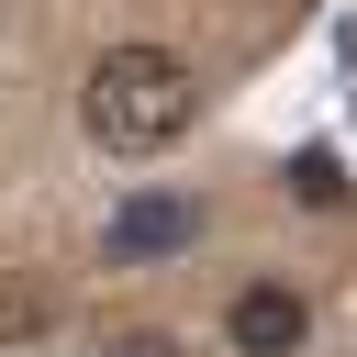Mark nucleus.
I'll use <instances>...</instances> for the list:
<instances>
[{"label":"nucleus","instance_id":"7ed1b4c3","mask_svg":"<svg viewBox=\"0 0 357 357\" xmlns=\"http://www.w3.org/2000/svg\"><path fill=\"white\" fill-rule=\"evenodd\" d=\"M223 335H234L245 357H290V346L312 335V312H301V290H279V279H257V290H234V312H223Z\"/></svg>","mask_w":357,"mask_h":357},{"label":"nucleus","instance_id":"f03ea898","mask_svg":"<svg viewBox=\"0 0 357 357\" xmlns=\"http://www.w3.org/2000/svg\"><path fill=\"white\" fill-rule=\"evenodd\" d=\"M190 234H201V201L145 190V201H123V212H112V234H100V245H112V268H145V257H178Z\"/></svg>","mask_w":357,"mask_h":357},{"label":"nucleus","instance_id":"f257e3e1","mask_svg":"<svg viewBox=\"0 0 357 357\" xmlns=\"http://www.w3.org/2000/svg\"><path fill=\"white\" fill-rule=\"evenodd\" d=\"M190 112H201V78H190V56H167V45H112V56L89 67V89H78L89 145H112V156L178 145Z\"/></svg>","mask_w":357,"mask_h":357}]
</instances>
